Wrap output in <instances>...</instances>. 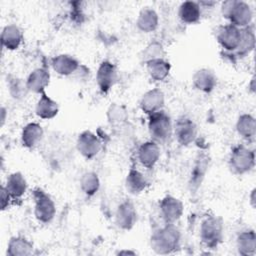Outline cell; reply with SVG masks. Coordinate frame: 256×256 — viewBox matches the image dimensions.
<instances>
[{
	"instance_id": "1",
	"label": "cell",
	"mask_w": 256,
	"mask_h": 256,
	"mask_svg": "<svg viewBox=\"0 0 256 256\" xmlns=\"http://www.w3.org/2000/svg\"><path fill=\"white\" fill-rule=\"evenodd\" d=\"M151 249L157 254H172L180 249L181 232L175 224L164 223L150 237Z\"/></svg>"
},
{
	"instance_id": "2",
	"label": "cell",
	"mask_w": 256,
	"mask_h": 256,
	"mask_svg": "<svg viewBox=\"0 0 256 256\" xmlns=\"http://www.w3.org/2000/svg\"><path fill=\"white\" fill-rule=\"evenodd\" d=\"M221 14L228 24L238 28H246L252 25L253 10L251 6L240 0H226L221 3Z\"/></svg>"
},
{
	"instance_id": "3",
	"label": "cell",
	"mask_w": 256,
	"mask_h": 256,
	"mask_svg": "<svg viewBox=\"0 0 256 256\" xmlns=\"http://www.w3.org/2000/svg\"><path fill=\"white\" fill-rule=\"evenodd\" d=\"M199 237L205 248L216 249L224 237L223 220L215 215H206L200 223Z\"/></svg>"
},
{
	"instance_id": "4",
	"label": "cell",
	"mask_w": 256,
	"mask_h": 256,
	"mask_svg": "<svg viewBox=\"0 0 256 256\" xmlns=\"http://www.w3.org/2000/svg\"><path fill=\"white\" fill-rule=\"evenodd\" d=\"M228 166L230 171L235 175H244L249 173L255 167V151L254 149L238 144L231 150Z\"/></svg>"
},
{
	"instance_id": "5",
	"label": "cell",
	"mask_w": 256,
	"mask_h": 256,
	"mask_svg": "<svg viewBox=\"0 0 256 256\" xmlns=\"http://www.w3.org/2000/svg\"><path fill=\"white\" fill-rule=\"evenodd\" d=\"M148 132L151 140L156 143H166L173 135V122L170 115L161 110L148 116Z\"/></svg>"
},
{
	"instance_id": "6",
	"label": "cell",
	"mask_w": 256,
	"mask_h": 256,
	"mask_svg": "<svg viewBox=\"0 0 256 256\" xmlns=\"http://www.w3.org/2000/svg\"><path fill=\"white\" fill-rule=\"evenodd\" d=\"M243 37V28L231 24H224L216 30V40L223 50L224 56L230 57L239 48Z\"/></svg>"
},
{
	"instance_id": "7",
	"label": "cell",
	"mask_w": 256,
	"mask_h": 256,
	"mask_svg": "<svg viewBox=\"0 0 256 256\" xmlns=\"http://www.w3.org/2000/svg\"><path fill=\"white\" fill-rule=\"evenodd\" d=\"M34 201V216L38 222L50 223L56 214V205L53 199L42 188L36 187L32 191Z\"/></svg>"
},
{
	"instance_id": "8",
	"label": "cell",
	"mask_w": 256,
	"mask_h": 256,
	"mask_svg": "<svg viewBox=\"0 0 256 256\" xmlns=\"http://www.w3.org/2000/svg\"><path fill=\"white\" fill-rule=\"evenodd\" d=\"M210 161L211 158L206 151H199L194 158L188 179V188L192 194H195L201 187L209 170Z\"/></svg>"
},
{
	"instance_id": "9",
	"label": "cell",
	"mask_w": 256,
	"mask_h": 256,
	"mask_svg": "<svg viewBox=\"0 0 256 256\" xmlns=\"http://www.w3.org/2000/svg\"><path fill=\"white\" fill-rule=\"evenodd\" d=\"M198 129L195 122L187 117L181 116L173 124V135L176 141L181 146H189L192 144L197 137Z\"/></svg>"
},
{
	"instance_id": "10",
	"label": "cell",
	"mask_w": 256,
	"mask_h": 256,
	"mask_svg": "<svg viewBox=\"0 0 256 256\" xmlns=\"http://www.w3.org/2000/svg\"><path fill=\"white\" fill-rule=\"evenodd\" d=\"M183 212L182 201L172 195L164 196L159 202V213L163 223L175 224L182 217Z\"/></svg>"
},
{
	"instance_id": "11",
	"label": "cell",
	"mask_w": 256,
	"mask_h": 256,
	"mask_svg": "<svg viewBox=\"0 0 256 256\" xmlns=\"http://www.w3.org/2000/svg\"><path fill=\"white\" fill-rule=\"evenodd\" d=\"M118 80V70L114 63L104 60L99 64L96 72V83L102 94H107Z\"/></svg>"
},
{
	"instance_id": "12",
	"label": "cell",
	"mask_w": 256,
	"mask_h": 256,
	"mask_svg": "<svg viewBox=\"0 0 256 256\" xmlns=\"http://www.w3.org/2000/svg\"><path fill=\"white\" fill-rule=\"evenodd\" d=\"M101 147V140L90 130L81 132L77 137L76 148L85 159H93L100 152Z\"/></svg>"
},
{
	"instance_id": "13",
	"label": "cell",
	"mask_w": 256,
	"mask_h": 256,
	"mask_svg": "<svg viewBox=\"0 0 256 256\" xmlns=\"http://www.w3.org/2000/svg\"><path fill=\"white\" fill-rule=\"evenodd\" d=\"M137 222V210L130 200L122 201L115 212V223L123 231L131 230Z\"/></svg>"
},
{
	"instance_id": "14",
	"label": "cell",
	"mask_w": 256,
	"mask_h": 256,
	"mask_svg": "<svg viewBox=\"0 0 256 256\" xmlns=\"http://www.w3.org/2000/svg\"><path fill=\"white\" fill-rule=\"evenodd\" d=\"M165 105V95L159 88H153L145 92L139 102L141 111L146 115H152L163 110Z\"/></svg>"
},
{
	"instance_id": "15",
	"label": "cell",
	"mask_w": 256,
	"mask_h": 256,
	"mask_svg": "<svg viewBox=\"0 0 256 256\" xmlns=\"http://www.w3.org/2000/svg\"><path fill=\"white\" fill-rule=\"evenodd\" d=\"M136 157L144 168L152 169L160 158L159 144L153 140L143 142L137 149Z\"/></svg>"
},
{
	"instance_id": "16",
	"label": "cell",
	"mask_w": 256,
	"mask_h": 256,
	"mask_svg": "<svg viewBox=\"0 0 256 256\" xmlns=\"http://www.w3.org/2000/svg\"><path fill=\"white\" fill-rule=\"evenodd\" d=\"M51 67L58 75L68 77L76 73L81 68V64L73 55L59 54L51 59Z\"/></svg>"
},
{
	"instance_id": "17",
	"label": "cell",
	"mask_w": 256,
	"mask_h": 256,
	"mask_svg": "<svg viewBox=\"0 0 256 256\" xmlns=\"http://www.w3.org/2000/svg\"><path fill=\"white\" fill-rule=\"evenodd\" d=\"M50 83V73L47 68L39 67L31 71L26 79V86L29 92L39 94L45 92Z\"/></svg>"
},
{
	"instance_id": "18",
	"label": "cell",
	"mask_w": 256,
	"mask_h": 256,
	"mask_svg": "<svg viewBox=\"0 0 256 256\" xmlns=\"http://www.w3.org/2000/svg\"><path fill=\"white\" fill-rule=\"evenodd\" d=\"M192 84L196 90L209 94L217 86V77L211 69L201 68L193 74Z\"/></svg>"
},
{
	"instance_id": "19",
	"label": "cell",
	"mask_w": 256,
	"mask_h": 256,
	"mask_svg": "<svg viewBox=\"0 0 256 256\" xmlns=\"http://www.w3.org/2000/svg\"><path fill=\"white\" fill-rule=\"evenodd\" d=\"M44 131L42 126L37 122H30L26 124L21 132V144L24 148L33 150L42 141Z\"/></svg>"
},
{
	"instance_id": "20",
	"label": "cell",
	"mask_w": 256,
	"mask_h": 256,
	"mask_svg": "<svg viewBox=\"0 0 256 256\" xmlns=\"http://www.w3.org/2000/svg\"><path fill=\"white\" fill-rule=\"evenodd\" d=\"M23 42V32L15 24L6 25L1 32L2 47L9 51L17 50Z\"/></svg>"
},
{
	"instance_id": "21",
	"label": "cell",
	"mask_w": 256,
	"mask_h": 256,
	"mask_svg": "<svg viewBox=\"0 0 256 256\" xmlns=\"http://www.w3.org/2000/svg\"><path fill=\"white\" fill-rule=\"evenodd\" d=\"M149 185L146 176L135 167H131L125 178V188L133 195L142 193Z\"/></svg>"
},
{
	"instance_id": "22",
	"label": "cell",
	"mask_w": 256,
	"mask_h": 256,
	"mask_svg": "<svg viewBox=\"0 0 256 256\" xmlns=\"http://www.w3.org/2000/svg\"><path fill=\"white\" fill-rule=\"evenodd\" d=\"M4 186L13 201L20 200L25 195L28 188L27 181L21 172H13L9 174Z\"/></svg>"
},
{
	"instance_id": "23",
	"label": "cell",
	"mask_w": 256,
	"mask_h": 256,
	"mask_svg": "<svg viewBox=\"0 0 256 256\" xmlns=\"http://www.w3.org/2000/svg\"><path fill=\"white\" fill-rule=\"evenodd\" d=\"M201 6L199 2L184 1L180 4L178 9V17L184 24H196L201 19Z\"/></svg>"
},
{
	"instance_id": "24",
	"label": "cell",
	"mask_w": 256,
	"mask_h": 256,
	"mask_svg": "<svg viewBox=\"0 0 256 256\" xmlns=\"http://www.w3.org/2000/svg\"><path fill=\"white\" fill-rule=\"evenodd\" d=\"M58 112H59L58 103L54 99H52L50 96H48L45 92L42 93L35 106L36 115L41 119L49 120L57 116Z\"/></svg>"
},
{
	"instance_id": "25",
	"label": "cell",
	"mask_w": 256,
	"mask_h": 256,
	"mask_svg": "<svg viewBox=\"0 0 256 256\" xmlns=\"http://www.w3.org/2000/svg\"><path fill=\"white\" fill-rule=\"evenodd\" d=\"M158 24L159 16L154 9L145 7L139 12L136 20V26L139 31L143 33H151L157 29Z\"/></svg>"
},
{
	"instance_id": "26",
	"label": "cell",
	"mask_w": 256,
	"mask_h": 256,
	"mask_svg": "<svg viewBox=\"0 0 256 256\" xmlns=\"http://www.w3.org/2000/svg\"><path fill=\"white\" fill-rule=\"evenodd\" d=\"M236 248L240 255L251 256L256 252V234L253 229L241 231L236 238Z\"/></svg>"
},
{
	"instance_id": "27",
	"label": "cell",
	"mask_w": 256,
	"mask_h": 256,
	"mask_svg": "<svg viewBox=\"0 0 256 256\" xmlns=\"http://www.w3.org/2000/svg\"><path fill=\"white\" fill-rule=\"evenodd\" d=\"M236 131L241 138L248 142L254 141L256 135V120L249 113L241 114L236 121Z\"/></svg>"
},
{
	"instance_id": "28",
	"label": "cell",
	"mask_w": 256,
	"mask_h": 256,
	"mask_svg": "<svg viewBox=\"0 0 256 256\" xmlns=\"http://www.w3.org/2000/svg\"><path fill=\"white\" fill-rule=\"evenodd\" d=\"M34 245L33 243L23 236L11 237L6 254L9 256H28L33 254Z\"/></svg>"
},
{
	"instance_id": "29",
	"label": "cell",
	"mask_w": 256,
	"mask_h": 256,
	"mask_svg": "<svg viewBox=\"0 0 256 256\" xmlns=\"http://www.w3.org/2000/svg\"><path fill=\"white\" fill-rule=\"evenodd\" d=\"M254 47H255V33H254V26L252 24L246 28H243V37H242L241 44L237 49V51L233 55H231L229 58L234 60L243 59L254 50Z\"/></svg>"
},
{
	"instance_id": "30",
	"label": "cell",
	"mask_w": 256,
	"mask_h": 256,
	"mask_svg": "<svg viewBox=\"0 0 256 256\" xmlns=\"http://www.w3.org/2000/svg\"><path fill=\"white\" fill-rule=\"evenodd\" d=\"M145 66L149 77L157 82L164 81L169 76L171 70V65L165 58L149 61Z\"/></svg>"
},
{
	"instance_id": "31",
	"label": "cell",
	"mask_w": 256,
	"mask_h": 256,
	"mask_svg": "<svg viewBox=\"0 0 256 256\" xmlns=\"http://www.w3.org/2000/svg\"><path fill=\"white\" fill-rule=\"evenodd\" d=\"M100 188V179L95 172H85L80 178V189L88 197L94 196Z\"/></svg>"
},
{
	"instance_id": "32",
	"label": "cell",
	"mask_w": 256,
	"mask_h": 256,
	"mask_svg": "<svg viewBox=\"0 0 256 256\" xmlns=\"http://www.w3.org/2000/svg\"><path fill=\"white\" fill-rule=\"evenodd\" d=\"M106 117L110 125L121 126L127 121L128 113L125 106L118 103H112L107 109Z\"/></svg>"
},
{
	"instance_id": "33",
	"label": "cell",
	"mask_w": 256,
	"mask_h": 256,
	"mask_svg": "<svg viewBox=\"0 0 256 256\" xmlns=\"http://www.w3.org/2000/svg\"><path fill=\"white\" fill-rule=\"evenodd\" d=\"M165 55L166 52L162 43L158 41H152L143 49L141 53V61L146 64L147 62L152 60L164 59Z\"/></svg>"
},
{
	"instance_id": "34",
	"label": "cell",
	"mask_w": 256,
	"mask_h": 256,
	"mask_svg": "<svg viewBox=\"0 0 256 256\" xmlns=\"http://www.w3.org/2000/svg\"><path fill=\"white\" fill-rule=\"evenodd\" d=\"M9 91L13 98H15V99L23 98V96L28 91L26 82L23 83V81L21 79H18L16 77L14 79H11L9 81Z\"/></svg>"
},
{
	"instance_id": "35",
	"label": "cell",
	"mask_w": 256,
	"mask_h": 256,
	"mask_svg": "<svg viewBox=\"0 0 256 256\" xmlns=\"http://www.w3.org/2000/svg\"><path fill=\"white\" fill-rule=\"evenodd\" d=\"M13 202V199L12 197L10 196V194L8 193L7 189L5 188V186L3 185L1 187V210L4 211L6 210L10 204Z\"/></svg>"
},
{
	"instance_id": "36",
	"label": "cell",
	"mask_w": 256,
	"mask_h": 256,
	"mask_svg": "<svg viewBox=\"0 0 256 256\" xmlns=\"http://www.w3.org/2000/svg\"><path fill=\"white\" fill-rule=\"evenodd\" d=\"M255 192H256V189L253 188L250 192V195H249V203L251 205V207L254 209L255 208V204H256V200H255Z\"/></svg>"
},
{
	"instance_id": "37",
	"label": "cell",
	"mask_w": 256,
	"mask_h": 256,
	"mask_svg": "<svg viewBox=\"0 0 256 256\" xmlns=\"http://www.w3.org/2000/svg\"><path fill=\"white\" fill-rule=\"evenodd\" d=\"M117 254L118 255H136L137 253L132 250H120Z\"/></svg>"
},
{
	"instance_id": "38",
	"label": "cell",
	"mask_w": 256,
	"mask_h": 256,
	"mask_svg": "<svg viewBox=\"0 0 256 256\" xmlns=\"http://www.w3.org/2000/svg\"><path fill=\"white\" fill-rule=\"evenodd\" d=\"M248 87L250 88V92H251V93H254V92H255V77H254V76L251 78V81H250Z\"/></svg>"
},
{
	"instance_id": "39",
	"label": "cell",
	"mask_w": 256,
	"mask_h": 256,
	"mask_svg": "<svg viewBox=\"0 0 256 256\" xmlns=\"http://www.w3.org/2000/svg\"><path fill=\"white\" fill-rule=\"evenodd\" d=\"M5 115H6V110L4 107L1 108V125L3 126L4 125V122H5Z\"/></svg>"
}]
</instances>
